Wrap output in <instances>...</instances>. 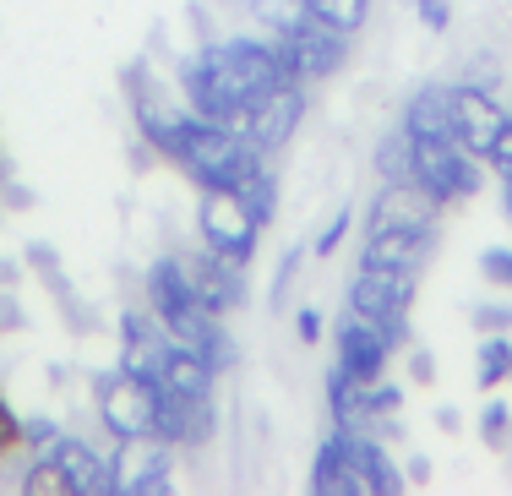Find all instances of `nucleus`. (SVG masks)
<instances>
[{
	"label": "nucleus",
	"instance_id": "nucleus-15",
	"mask_svg": "<svg viewBox=\"0 0 512 496\" xmlns=\"http://www.w3.org/2000/svg\"><path fill=\"white\" fill-rule=\"evenodd\" d=\"M213 377L218 371L207 366V360L197 355L191 344H180V338H169V349H164V366H158V387H169V393H180V398H213Z\"/></svg>",
	"mask_w": 512,
	"mask_h": 496
},
{
	"label": "nucleus",
	"instance_id": "nucleus-11",
	"mask_svg": "<svg viewBox=\"0 0 512 496\" xmlns=\"http://www.w3.org/2000/svg\"><path fill=\"white\" fill-rule=\"evenodd\" d=\"M414 306V273H382V268H360L349 284V311L355 317H409Z\"/></svg>",
	"mask_w": 512,
	"mask_h": 496
},
{
	"label": "nucleus",
	"instance_id": "nucleus-21",
	"mask_svg": "<svg viewBox=\"0 0 512 496\" xmlns=\"http://www.w3.org/2000/svg\"><path fill=\"white\" fill-rule=\"evenodd\" d=\"M507 377H512V344H507V333H485L480 360H474V382L491 393V387H502Z\"/></svg>",
	"mask_w": 512,
	"mask_h": 496
},
{
	"label": "nucleus",
	"instance_id": "nucleus-5",
	"mask_svg": "<svg viewBox=\"0 0 512 496\" xmlns=\"http://www.w3.org/2000/svg\"><path fill=\"white\" fill-rule=\"evenodd\" d=\"M99 420L120 447L158 442V393H153V382L137 377V371H126V366L99 377Z\"/></svg>",
	"mask_w": 512,
	"mask_h": 496
},
{
	"label": "nucleus",
	"instance_id": "nucleus-13",
	"mask_svg": "<svg viewBox=\"0 0 512 496\" xmlns=\"http://www.w3.org/2000/svg\"><path fill=\"white\" fill-rule=\"evenodd\" d=\"M338 442H344V464H349V475H355V491H365V496H393L398 486H404V475L393 469V458H387V447L376 442V437L338 426Z\"/></svg>",
	"mask_w": 512,
	"mask_h": 496
},
{
	"label": "nucleus",
	"instance_id": "nucleus-28",
	"mask_svg": "<svg viewBox=\"0 0 512 496\" xmlns=\"http://www.w3.org/2000/svg\"><path fill=\"white\" fill-rule=\"evenodd\" d=\"M22 442H28L33 453H50V447L60 442V426L50 415H28V420H22Z\"/></svg>",
	"mask_w": 512,
	"mask_h": 496
},
{
	"label": "nucleus",
	"instance_id": "nucleus-38",
	"mask_svg": "<svg viewBox=\"0 0 512 496\" xmlns=\"http://www.w3.org/2000/svg\"><path fill=\"white\" fill-rule=\"evenodd\" d=\"M398 404H404V387H393V382L376 387V415H387V409H398Z\"/></svg>",
	"mask_w": 512,
	"mask_h": 496
},
{
	"label": "nucleus",
	"instance_id": "nucleus-23",
	"mask_svg": "<svg viewBox=\"0 0 512 496\" xmlns=\"http://www.w3.org/2000/svg\"><path fill=\"white\" fill-rule=\"evenodd\" d=\"M22 491H28V496H77L71 475L60 469V458H50V453L33 458V469L22 475Z\"/></svg>",
	"mask_w": 512,
	"mask_h": 496
},
{
	"label": "nucleus",
	"instance_id": "nucleus-17",
	"mask_svg": "<svg viewBox=\"0 0 512 496\" xmlns=\"http://www.w3.org/2000/svg\"><path fill=\"white\" fill-rule=\"evenodd\" d=\"M327 409H333V420L344 431H360L365 420H382V415H376V382L349 377L344 366L327 371Z\"/></svg>",
	"mask_w": 512,
	"mask_h": 496
},
{
	"label": "nucleus",
	"instance_id": "nucleus-16",
	"mask_svg": "<svg viewBox=\"0 0 512 496\" xmlns=\"http://www.w3.org/2000/svg\"><path fill=\"white\" fill-rule=\"evenodd\" d=\"M191 278H197V300L213 317H224V311H235V306H246V278H240V262H224V257H207L191 268Z\"/></svg>",
	"mask_w": 512,
	"mask_h": 496
},
{
	"label": "nucleus",
	"instance_id": "nucleus-7",
	"mask_svg": "<svg viewBox=\"0 0 512 496\" xmlns=\"http://www.w3.org/2000/svg\"><path fill=\"white\" fill-rule=\"evenodd\" d=\"M197 235H202V251H213V257L246 268V262L256 257V235H262V224L251 219V208L240 202V191H202Z\"/></svg>",
	"mask_w": 512,
	"mask_h": 496
},
{
	"label": "nucleus",
	"instance_id": "nucleus-35",
	"mask_svg": "<svg viewBox=\"0 0 512 496\" xmlns=\"http://www.w3.org/2000/svg\"><path fill=\"white\" fill-rule=\"evenodd\" d=\"M17 442H22V415L6 404V393H0V453H11Z\"/></svg>",
	"mask_w": 512,
	"mask_h": 496
},
{
	"label": "nucleus",
	"instance_id": "nucleus-39",
	"mask_svg": "<svg viewBox=\"0 0 512 496\" xmlns=\"http://www.w3.org/2000/svg\"><path fill=\"white\" fill-rule=\"evenodd\" d=\"M0 322H6V333H11V328H22V311L11 306V300H0Z\"/></svg>",
	"mask_w": 512,
	"mask_h": 496
},
{
	"label": "nucleus",
	"instance_id": "nucleus-2",
	"mask_svg": "<svg viewBox=\"0 0 512 496\" xmlns=\"http://www.w3.org/2000/svg\"><path fill=\"white\" fill-rule=\"evenodd\" d=\"M164 159H175L186 169L197 191H240L262 169V148H256L246 131L224 126V120H207L197 110H186Z\"/></svg>",
	"mask_w": 512,
	"mask_h": 496
},
{
	"label": "nucleus",
	"instance_id": "nucleus-22",
	"mask_svg": "<svg viewBox=\"0 0 512 496\" xmlns=\"http://www.w3.org/2000/svg\"><path fill=\"white\" fill-rule=\"evenodd\" d=\"M175 486V469H169V447L158 442L148 458H142V475H126V491L131 496H164Z\"/></svg>",
	"mask_w": 512,
	"mask_h": 496
},
{
	"label": "nucleus",
	"instance_id": "nucleus-33",
	"mask_svg": "<svg viewBox=\"0 0 512 496\" xmlns=\"http://www.w3.org/2000/svg\"><path fill=\"white\" fill-rule=\"evenodd\" d=\"M485 164H491L496 175H512V115H507V126L496 131V142H491V153H485Z\"/></svg>",
	"mask_w": 512,
	"mask_h": 496
},
{
	"label": "nucleus",
	"instance_id": "nucleus-14",
	"mask_svg": "<svg viewBox=\"0 0 512 496\" xmlns=\"http://www.w3.org/2000/svg\"><path fill=\"white\" fill-rule=\"evenodd\" d=\"M404 131H409L414 142L453 137V88H442V82H425V88H414L409 104H404Z\"/></svg>",
	"mask_w": 512,
	"mask_h": 496
},
{
	"label": "nucleus",
	"instance_id": "nucleus-24",
	"mask_svg": "<svg viewBox=\"0 0 512 496\" xmlns=\"http://www.w3.org/2000/svg\"><path fill=\"white\" fill-rule=\"evenodd\" d=\"M300 6L311 11V17H322L327 28L338 33H355L365 17H371V0H300Z\"/></svg>",
	"mask_w": 512,
	"mask_h": 496
},
{
	"label": "nucleus",
	"instance_id": "nucleus-34",
	"mask_svg": "<svg viewBox=\"0 0 512 496\" xmlns=\"http://www.w3.org/2000/svg\"><path fill=\"white\" fill-rule=\"evenodd\" d=\"M295 268H300V246L295 251H284V262H278V273H273V306H284V295H289V284H295Z\"/></svg>",
	"mask_w": 512,
	"mask_h": 496
},
{
	"label": "nucleus",
	"instance_id": "nucleus-29",
	"mask_svg": "<svg viewBox=\"0 0 512 496\" xmlns=\"http://www.w3.org/2000/svg\"><path fill=\"white\" fill-rule=\"evenodd\" d=\"M349 219H355V213H349V208H338L333 219L322 224V235H316V246H311L316 257H333V251L344 246V235H349Z\"/></svg>",
	"mask_w": 512,
	"mask_h": 496
},
{
	"label": "nucleus",
	"instance_id": "nucleus-9",
	"mask_svg": "<svg viewBox=\"0 0 512 496\" xmlns=\"http://www.w3.org/2000/svg\"><path fill=\"white\" fill-rule=\"evenodd\" d=\"M300 115H306V93H300V82H284V88H273L267 99L251 104L246 120H240V131H246L262 153H278L300 131Z\"/></svg>",
	"mask_w": 512,
	"mask_h": 496
},
{
	"label": "nucleus",
	"instance_id": "nucleus-27",
	"mask_svg": "<svg viewBox=\"0 0 512 496\" xmlns=\"http://www.w3.org/2000/svg\"><path fill=\"white\" fill-rule=\"evenodd\" d=\"M480 442L485 447H507L512 442V409L502 398H491V404L480 409Z\"/></svg>",
	"mask_w": 512,
	"mask_h": 496
},
{
	"label": "nucleus",
	"instance_id": "nucleus-3",
	"mask_svg": "<svg viewBox=\"0 0 512 496\" xmlns=\"http://www.w3.org/2000/svg\"><path fill=\"white\" fill-rule=\"evenodd\" d=\"M409 186L420 191L431 208H442V202L480 197L485 169H480V159H474L463 142L436 137V142H414V175H409Z\"/></svg>",
	"mask_w": 512,
	"mask_h": 496
},
{
	"label": "nucleus",
	"instance_id": "nucleus-10",
	"mask_svg": "<svg viewBox=\"0 0 512 496\" xmlns=\"http://www.w3.org/2000/svg\"><path fill=\"white\" fill-rule=\"evenodd\" d=\"M502 126H507V110L485 88H474V82L453 88V142H463L474 159L491 153V142H496V131H502Z\"/></svg>",
	"mask_w": 512,
	"mask_h": 496
},
{
	"label": "nucleus",
	"instance_id": "nucleus-30",
	"mask_svg": "<svg viewBox=\"0 0 512 496\" xmlns=\"http://www.w3.org/2000/svg\"><path fill=\"white\" fill-rule=\"evenodd\" d=\"M474 328L480 333H507L512 328V306L507 300H480V306H474Z\"/></svg>",
	"mask_w": 512,
	"mask_h": 496
},
{
	"label": "nucleus",
	"instance_id": "nucleus-40",
	"mask_svg": "<svg viewBox=\"0 0 512 496\" xmlns=\"http://www.w3.org/2000/svg\"><path fill=\"white\" fill-rule=\"evenodd\" d=\"M436 426H442V431H458V426H463L458 409H436Z\"/></svg>",
	"mask_w": 512,
	"mask_h": 496
},
{
	"label": "nucleus",
	"instance_id": "nucleus-1",
	"mask_svg": "<svg viewBox=\"0 0 512 496\" xmlns=\"http://www.w3.org/2000/svg\"><path fill=\"white\" fill-rule=\"evenodd\" d=\"M284 82H300L273 50V39H224L207 44L202 55L180 60V88H186L191 110L207 120H224L240 131V120L256 99H267Z\"/></svg>",
	"mask_w": 512,
	"mask_h": 496
},
{
	"label": "nucleus",
	"instance_id": "nucleus-6",
	"mask_svg": "<svg viewBox=\"0 0 512 496\" xmlns=\"http://www.w3.org/2000/svg\"><path fill=\"white\" fill-rule=\"evenodd\" d=\"M148 306L180 344H197L207 322H213V311L197 300V278H191V268L180 257H158L148 268Z\"/></svg>",
	"mask_w": 512,
	"mask_h": 496
},
{
	"label": "nucleus",
	"instance_id": "nucleus-8",
	"mask_svg": "<svg viewBox=\"0 0 512 496\" xmlns=\"http://www.w3.org/2000/svg\"><path fill=\"white\" fill-rule=\"evenodd\" d=\"M436 246L431 224H371L360 251V268H382V273H420L425 257Z\"/></svg>",
	"mask_w": 512,
	"mask_h": 496
},
{
	"label": "nucleus",
	"instance_id": "nucleus-31",
	"mask_svg": "<svg viewBox=\"0 0 512 496\" xmlns=\"http://www.w3.org/2000/svg\"><path fill=\"white\" fill-rule=\"evenodd\" d=\"M480 273L491 278V284L512 289V246H491V251H480Z\"/></svg>",
	"mask_w": 512,
	"mask_h": 496
},
{
	"label": "nucleus",
	"instance_id": "nucleus-20",
	"mask_svg": "<svg viewBox=\"0 0 512 496\" xmlns=\"http://www.w3.org/2000/svg\"><path fill=\"white\" fill-rule=\"evenodd\" d=\"M376 175H382L387 186H409V175H414V137L404 126L387 131V137L376 142Z\"/></svg>",
	"mask_w": 512,
	"mask_h": 496
},
{
	"label": "nucleus",
	"instance_id": "nucleus-41",
	"mask_svg": "<svg viewBox=\"0 0 512 496\" xmlns=\"http://www.w3.org/2000/svg\"><path fill=\"white\" fill-rule=\"evenodd\" d=\"M502 213L512 219V175H502Z\"/></svg>",
	"mask_w": 512,
	"mask_h": 496
},
{
	"label": "nucleus",
	"instance_id": "nucleus-4",
	"mask_svg": "<svg viewBox=\"0 0 512 496\" xmlns=\"http://www.w3.org/2000/svg\"><path fill=\"white\" fill-rule=\"evenodd\" d=\"M273 50L284 55V66L295 71L300 82H316V77H333V71L344 66V55H349V33L327 28L322 17H311V11L300 6V11H284V17H278V39H273Z\"/></svg>",
	"mask_w": 512,
	"mask_h": 496
},
{
	"label": "nucleus",
	"instance_id": "nucleus-37",
	"mask_svg": "<svg viewBox=\"0 0 512 496\" xmlns=\"http://www.w3.org/2000/svg\"><path fill=\"white\" fill-rule=\"evenodd\" d=\"M409 371H414V382H431V377H436V355H431V349H414V355H409Z\"/></svg>",
	"mask_w": 512,
	"mask_h": 496
},
{
	"label": "nucleus",
	"instance_id": "nucleus-19",
	"mask_svg": "<svg viewBox=\"0 0 512 496\" xmlns=\"http://www.w3.org/2000/svg\"><path fill=\"white\" fill-rule=\"evenodd\" d=\"M50 458H60V469L71 475L77 496H93V480H99V464H104V453H93V442L66 437V431H60V442L50 447Z\"/></svg>",
	"mask_w": 512,
	"mask_h": 496
},
{
	"label": "nucleus",
	"instance_id": "nucleus-12",
	"mask_svg": "<svg viewBox=\"0 0 512 496\" xmlns=\"http://www.w3.org/2000/svg\"><path fill=\"white\" fill-rule=\"evenodd\" d=\"M338 366L349 371V377H360V382H382V371H387V338H382V328H376L371 317H355L349 311L344 322H338Z\"/></svg>",
	"mask_w": 512,
	"mask_h": 496
},
{
	"label": "nucleus",
	"instance_id": "nucleus-32",
	"mask_svg": "<svg viewBox=\"0 0 512 496\" xmlns=\"http://www.w3.org/2000/svg\"><path fill=\"white\" fill-rule=\"evenodd\" d=\"M414 17H420L431 33H447L453 28V0H414Z\"/></svg>",
	"mask_w": 512,
	"mask_h": 496
},
{
	"label": "nucleus",
	"instance_id": "nucleus-26",
	"mask_svg": "<svg viewBox=\"0 0 512 496\" xmlns=\"http://www.w3.org/2000/svg\"><path fill=\"white\" fill-rule=\"evenodd\" d=\"M191 349H197V355L207 360V366H213V371H229V366H235V360H240V349H235V338H229V328H224V317H213V322H207V333L197 338V344H191Z\"/></svg>",
	"mask_w": 512,
	"mask_h": 496
},
{
	"label": "nucleus",
	"instance_id": "nucleus-25",
	"mask_svg": "<svg viewBox=\"0 0 512 496\" xmlns=\"http://www.w3.org/2000/svg\"><path fill=\"white\" fill-rule=\"evenodd\" d=\"M240 202L251 208V219L256 224H273V213H278V175H267V169H256V175L240 186Z\"/></svg>",
	"mask_w": 512,
	"mask_h": 496
},
{
	"label": "nucleus",
	"instance_id": "nucleus-36",
	"mask_svg": "<svg viewBox=\"0 0 512 496\" xmlns=\"http://www.w3.org/2000/svg\"><path fill=\"white\" fill-rule=\"evenodd\" d=\"M295 333H300V344H316V338H322V311H316V306H300V311H295Z\"/></svg>",
	"mask_w": 512,
	"mask_h": 496
},
{
	"label": "nucleus",
	"instance_id": "nucleus-18",
	"mask_svg": "<svg viewBox=\"0 0 512 496\" xmlns=\"http://www.w3.org/2000/svg\"><path fill=\"white\" fill-rule=\"evenodd\" d=\"M311 491H316V496H344V491H355V475H349V464H344V442H338V431H333L322 447H316V458H311Z\"/></svg>",
	"mask_w": 512,
	"mask_h": 496
},
{
	"label": "nucleus",
	"instance_id": "nucleus-42",
	"mask_svg": "<svg viewBox=\"0 0 512 496\" xmlns=\"http://www.w3.org/2000/svg\"><path fill=\"white\" fill-rule=\"evenodd\" d=\"M507 382H512V377H507Z\"/></svg>",
	"mask_w": 512,
	"mask_h": 496
}]
</instances>
